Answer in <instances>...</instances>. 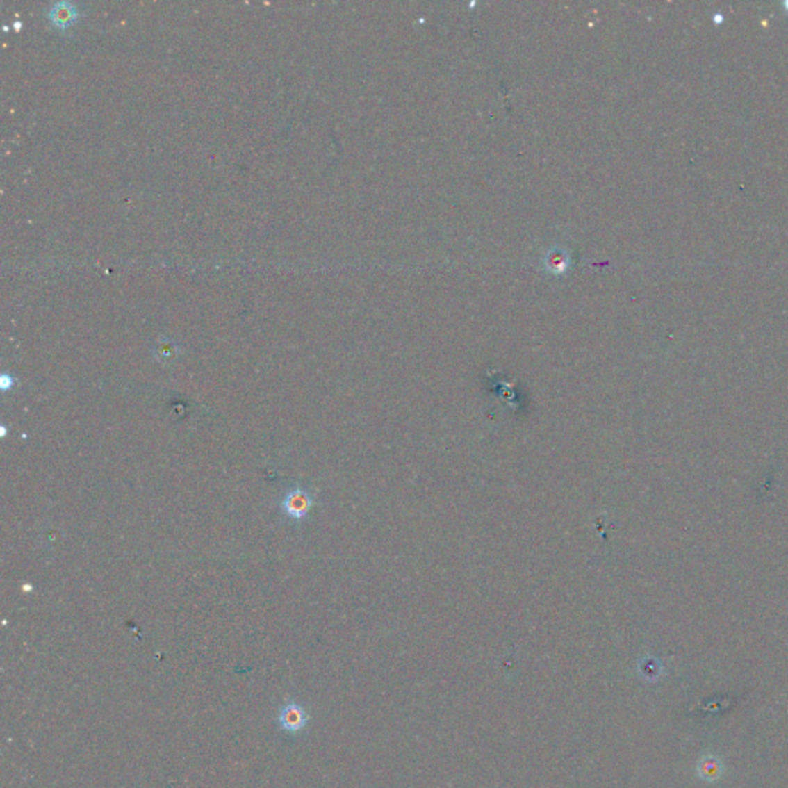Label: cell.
Listing matches in <instances>:
<instances>
[{"mask_svg": "<svg viewBox=\"0 0 788 788\" xmlns=\"http://www.w3.org/2000/svg\"><path fill=\"white\" fill-rule=\"evenodd\" d=\"M308 722V714L305 712V708L302 705L296 704V702H288V704H285L281 712H279V723H281V727L285 730V732H290V733H297L300 730H304L305 725Z\"/></svg>", "mask_w": 788, "mask_h": 788, "instance_id": "cell-2", "label": "cell"}, {"mask_svg": "<svg viewBox=\"0 0 788 788\" xmlns=\"http://www.w3.org/2000/svg\"><path fill=\"white\" fill-rule=\"evenodd\" d=\"M154 354L157 357V361H162V362H170L173 361L176 354H177V347L174 345L173 342L170 340H162L159 342V345H157V350L154 351Z\"/></svg>", "mask_w": 788, "mask_h": 788, "instance_id": "cell-4", "label": "cell"}, {"mask_svg": "<svg viewBox=\"0 0 788 788\" xmlns=\"http://www.w3.org/2000/svg\"><path fill=\"white\" fill-rule=\"evenodd\" d=\"M313 504L314 499L306 490L293 489L284 496L281 510L293 520H304L308 516V511L311 510Z\"/></svg>", "mask_w": 788, "mask_h": 788, "instance_id": "cell-1", "label": "cell"}, {"mask_svg": "<svg viewBox=\"0 0 788 788\" xmlns=\"http://www.w3.org/2000/svg\"><path fill=\"white\" fill-rule=\"evenodd\" d=\"M77 6L71 2H56L49 6V20L59 28H67L77 17Z\"/></svg>", "mask_w": 788, "mask_h": 788, "instance_id": "cell-3", "label": "cell"}, {"mask_svg": "<svg viewBox=\"0 0 788 788\" xmlns=\"http://www.w3.org/2000/svg\"><path fill=\"white\" fill-rule=\"evenodd\" d=\"M784 8L788 11V2H784Z\"/></svg>", "mask_w": 788, "mask_h": 788, "instance_id": "cell-6", "label": "cell"}, {"mask_svg": "<svg viewBox=\"0 0 788 788\" xmlns=\"http://www.w3.org/2000/svg\"><path fill=\"white\" fill-rule=\"evenodd\" d=\"M14 384H16V381H14L13 376H8V375H3V376H2V390H3V391L13 388Z\"/></svg>", "mask_w": 788, "mask_h": 788, "instance_id": "cell-5", "label": "cell"}]
</instances>
